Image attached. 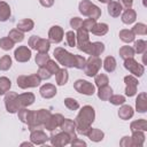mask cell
<instances>
[{"label":"cell","mask_w":147,"mask_h":147,"mask_svg":"<svg viewBox=\"0 0 147 147\" xmlns=\"http://www.w3.org/2000/svg\"><path fill=\"white\" fill-rule=\"evenodd\" d=\"M133 114H134V110L130 105H124L123 103L122 107L118 110V117L123 121H127V119L132 118Z\"/></svg>","instance_id":"cell-21"},{"label":"cell","mask_w":147,"mask_h":147,"mask_svg":"<svg viewBox=\"0 0 147 147\" xmlns=\"http://www.w3.org/2000/svg\"><path fill=\"white\" fill-rule=\"evenodd\" d=\"M36 63L38 67H45V64L47 63V61L49 60V55L47 53H39L36 55Z\"/></svg>","instance_id":"cell-45"},{"label":"cell","mask_w":147,"mask_h":147,"mask_svg":"<svg viewBox=\"0 0 147 147\" xmlns=\"http://www.w3.org/2000/svg\"><path fill=\"white\" fill-rule=\"evenodd\" d=\"M11 87V82L9 78L2 76L0 77V95H3L5 93H7Z\"/></svg>","instance_id":"cell-37"},{"label":"cell","mask_w":147,"mask_h":147,"mask_svg":"<svg viewBox=\"0 0 147 147\" xmlns=\"http://www.w3.org/2000/svg\"><path fill=\"white\" fill-rule=\"evenodd\" d=\"M14 57L17 62H28L31 59V49L28 46H18L14 52Z\"/></svg>","instance_id":"cell-12"},{"label":"cell","mask_w":147,"mask_h":147,"mask_svg":"<svg viewBox=\"0 0 147 147\" xmlns=\"http://www.w3.org/2000/svg\"><path fill=\"white\" fill-rule=\"evenodd\" d=\"M30 110L26 109V108H21L17 110V116H18V119L22 122V123H26V119H28V115H29Z\"/></svg>","instance_id":"cell-53"},{"label":"cell","mask_w":147,"mask_h":147,"mask_svg":"<svg viewBox=\"0 0 147 147\" xmlns=\"http://www.w3.org/2000/svg\"><path fill=\"white\" fill-rule=\"evenodd\" d=\"M53 54L61 65L67 68H77V54H72L62 47H56Z\"/></svg>","instance_id":"cell-2"},{"label":"cell","mask_w":147,"mask_h":147,"mask_svg":"<svg viewBox=\"0 0 147 147\" xmlns=\"http://www.w3.org/2000/svg\"><path fill=\"white\" fill-rule=\"evenodd\" d=\"M63 119H64V117L61 115V114H52V116L49 117V119L45 123V125H44V127L47 130V131H54L55 129H57V127H60V125H61V123L63 122Z\"/></svg>","instance_id":"cell-15"},{"label":"cell","mask_w":147,"mask_h":147,"mask_svg":"<svg viewBox=\"0 0 147 147\" xmlns=\"http://www.w3.org/2000/svg\"><path fill=\"white\" fill-rule=\"evenodd\" d=\"M134 52L138 54H142L147 51V42L142 39H138L134 41Z\"/></svg>","instance_id":"cell-42"},{"label":"cell","mask_w":147,"mask_h":147,"mask_svg":"<svg viewBox=\"0 0 147 147\" xmlns=\"http://www.w3.org/2000/svg\"><path fill=\"white\" fill-rule=\"evenodd\" d=\"M16 82H17V86H18L20 88L25 90V88L39 86L40 83H41V79L39 78V76H38L37 74H32V75H29V76H26V75H21V76L17 77Z\"/></svg>","instance_id":"cell-3"},{"label":"cell","mask_w":147,"mask_h":147,"mask_svg":"<svg viewBox=\"0 0 147 147\" xmlns=\"http://www.w3.org/2000/svg\"><path fill=\"white\" fill-rule=\"evenodd\" d=\"M45 68L52 74V75H55L57 71H59V69H60V67H59V64L55 62V61H53V60H48L47 61V63L45 64Z\"/></svg>","instance_id":"cell-49"},{"label":"cell","mask_w":147,"mask_h":147,"mask_svg":"<svg viewBox=\"0 0 147 147\" xmlns=\"http://www.w3.org/2000/svg\"><path fill=\"white\" fill-rule=\"evenodd\" d=\"M65 40H67L68 46L75 47L76 46V33L74 31H68L65 33Z\"/></svg>","instance_id":"cell-50"},{"label":"cell","mask_w":147,"mask_h":147,"mask_svg":"<svg viewBox=\"0 0 147 147\" xmlns=\"http://www.w3.org/2000/svg\"><path fill=\"white\" fill-rule=\"evenodd\" d=\"M116 65L117 63L114 56H107L102 62V67L107 72H114L116 69Z\"/></svg>","instance_id":"cell-30"},{"label":"cell","mask_w":147,"mask_h":147,"mask_svg":"<svg viewBox=\"0 0 147 147\" xmlns=\"http://www.w3.org/2000/svg\"><path fill=\"white\" fill-rule=\"evenodd\" d=\"M16 96H17V93L16 92H10L8 91L7 93H5V107H6V110L10 114H15L17 113V107H16Z\"/></svg>","instance_id":"cell-11"},{"label":"cell","mask_w":147,"mask_h":147,"mask_svg":"<svg viewBox=\"0 0 147 147\" xmlns=\"http://www.w3.org/2000/svg\"><path fill=\"white\" fill-rule=\"evenodd\" d=\"M60 129H61L62 131L67 132V133L70 136L71 140L77 137V133H76V124H75V121H72V119L64 118L63 122H62L61 125H60Z\"/></svg>","instance_id":"cell-16"},{"label":"cell","mask_w":147,"mask_h":147,"mask_svg":"<svg viewBox=\"0 0 147 147\" xmlns=\"http://www.w3.org/2000/svg\"><path fill=\"white\" fill-rule=\"evenodd\" d=\"M26 124L30 131L33 130H38V129H42L44 125L39 122L38 117H37V110H30L29 115H28V119H26Z\"/></svg>","instance_id":"cell-17"},{"label":"cell","mask_w":147,"mask_h":147,"mask_svg":"<svg viewBox=\"0 0 147 147\" xmlns=\"http://www.w3.org/2000/svg\"><path fill=\"white\" fill-rule=\"evenodd\" d=\"M39 93H40V95H41L44 99H52L53 96L56 95L57 91H56L55 85H53V84H44V85L40 87Z\"/></svg>","instance_id":"cell-18"},{"label":"cell","mask_w":147,"mask_h":147,"mask_svg":"<svg viewBox=\"0 0 147 147\" xmlns=\"http://www.w3.org/2000/svg\"><path fill=\"white\" fill-rule=\"evenodd\" d=\"M99 2H101V3H108L110 0H98Z\"/></svg>","instance_id":"cell-61"},{"label":"cell","mask_w":147,"mask_h":147,"mask_svg":"<svg viewBox=\"0 0 147 147\" xmlns=\"http://www.w3.org/2000/svg\"><path fill=\"white\" fill-rule=\"evenodd\" d=\"M70 144H71L72 147H76V146H86V142H85L84 140L77 138V137H76L75 139H72V140L70 141Z\"/></svg>","instance_id":"cell-57"},{"label":"cell","mask_w":147,"mask_h":147,"mask_svg":"<svg viewBox=\"0 0 147 147\" xmlns=\"http://www.w3.org/2000/svg\"><path fill=\"white\" fill-rule=\"evenodd\" d=\"M131 31L134 33V36H145L147 34V25L145 23H137L133 25Z\"/></svg>","instance_id":"cell-39"},{"label":"cell","mask_w":147,"mask_h":147,"mask_svg":"<svg viewBox=\"0 0 147 147\" xmlns=\"http://www.w3.org/2000/svg\"><path fill=\"white\" fill-rule=\"evenodd\" d=\"M118 2L122 5V7H124L125 9H127V8H131L132 7L133 0H119Z\"/></svg>","instance_id":"cell-58"},{"label":"cell","mask_w":147,"mask_h":147,"mask_svg":"<svg viewBox=\"0 0 147 147\" xmlns=\"http://www.w3.org/2000/svg\"><path fill=\"white\" fill-rule=\"evenodd\" d=\"M95 119V111L92 106H84L78 115L75 118V124H76V132L83 136H86L90 129L92 127V123Z\"/></svg>","instance_id":"cell-1"},{"label":"cell","mask_w":147,"mask_h":147,"mask_svg":"<svg viewBox=\"0 0 147 147\" xmlns=\"http://www.w3.org/2000/svg\"><path fill=\"white\" fill-rule=\"evenodd\" d=\"M124 68L126 70H129L134 77H141L145 72V67L144 64L138 63L133 57L126 59L124 60Z\"/></svg>","instance_id":"cell-6"},{"label":"cell","mask_w":147,"mask_h":147,"mask_svg":"<svg viewBox=\"0 0 147 147\" xmlns=\"http://www.w3.org/2000/svg\"><path fill=\"white\" fill-rule=\"evenodd\" d=\"M95 23H96V21H95V20H93V18H90V17H88V18H86V20H84V21H83V23H82V28L90 32V31L92 30V28L94 26V24H95Z\"/></svg>","instance_id":"cell-52"},{"label":"cell","mask_w":147,"mask_h":147,"mask_svg":"<svg viewBox=\"0 0 147 147\" xmlns=\"http://www.w3.org/2000/svg\"><path fill=\"white\" fill-rule=\"evenodd\" d=\"M0 47L3 51H9L14 47V42L11 41V39L9 37H3L0 39Z\"/></svg>","instance_id":"cell-48"},{"label":"cell","mask_w":147,"mask_h":147,"mask_svg":"<svg viewBox=\"0 0 147 147\" xmlns=\"http://www.w3.org/2000/svg\"><path fill=\"white\" fill-rule=\"evenodd\" d=\"M39 38H40V37H38V36H31V37L29 38V41H28V44H29V46H30L32 49H36V47H37V44H38V40H39Z\"/></svg>","instance_id":"cell-56"},{"label":"cell","mask_w":147,"mask_h":147,"mask_svg":"<svg viewBox=\"0 0 147 147\" xmlns=\"http://www.w3.org/2000/svg\"><path fill=\"white\" fill-rule=\"evenodd\" d=\"M21 146H30V147H31V146H33V144H32V142H28V141H25V142H22Z\"/></svg>","instance_id":"cell-60"},{"label":"cell","mask_w":147,"mask_h":147,"mask_svg":"<svg viewBox=\"0 0 147 147\" xmlns=\"http://www.w3.org/2000/svg\"><path fill=\"white\" fill-rule=\"evenodd\" d=\"M137 18V13L132 8H127L124 10V13L121 16V20L124 24H132Z\"/></svg>","instance_id":"cell-23"},{"label":"cell","mask_w":147,"mask_h":147,"mask_svg":"<svg viewBox=\"0 0 147 147\" xmlns=\"http://www.w3.org/2000/svg\"><path fill=\"white\" fill-rule=\"evenodd\" d=\"M108 101L114 105V106H122L123 103H125V96L122 94H111V96L108 99Z\"/></svg>","instance_id":"cell-43"},{"label":"cell","mask_w":147,"mask_h":147,"mask_svg":"<svg viewBox=\"0 0 147 147\" xmlns=\"http://www.w3.org/2000/svg\"><path fill=\"white\" fill-rule=\"evenodd\" d=\"M103 51H105L103 42H101V41H94V42H91L87 54L88 55H93V56H99V55H101L103 53Z\"/></svg>","instance_id":"cell-22"},{"label":"cell","mask_w":147,"mask_h":147,"mask_svg":"<svg viewBox=\"0 0 147 147\" xmlns=\"http://www.w3.org/2000/svg\"><path fill=\"white\" fill-rule=\"evenodd\" d=\"M8 37L11 39V41H13L14 44H15V42H21V41H23V39H24V32L20 31L18 29H13V30L9 31Z\"/></svg>","instance_id":"cell-36"},{"label":"cell","mask_w":147,"mask_h":147,"mask_svg":"<svg viewBox=\"0 0 147 147\" xmlns=\"http://www.w3.org/2000/svg\"><path fill=\"white\" fill-rule=\"evenodd\" d=\"M111 94H113V88L109 85L101 86L98 90V98L102 101H108V99L111 96Z\"/></svg>","instance_id":"cell-27"},{"label":"cell","mask_w":147,"mask_h":147,"mask_svg":"<svg viewBox=\"0 0 147 147\" xmlns=\"http://www.w3.org/2000/svg\"><path fill=\"white\" fill-rule=\"evenodd\" d=\"M82 23H83V20L79 18V17H72L70 20V26L74 29V30H78L80 26H82Z\"/></svg>","instance_id":"cell-54"},{"label":"cell","mask_w":147,"mask_h":147,"mask_svg":"<svg viewBox=\"0 0 147 147\" xmlns=\"http://www.w3.org/2000/svg\"><path fill=\"white\" fill-rule=\"evenodd\" d=\"M102 61L99 56L90 55L88 59H86V63L84 67V72L88 77H94L96 74H99V70L101 69Z\"/></svg>","instance_id":"cell-4"},{"label":"cell","mask_w":147,"mask_h":147,"mask_svg":"<svg viewBox=\"0 0 147 147\" xmlns=\"http://www.w3.org/2000/svg\"><path fill=\"white\" fill-rule=\"evenodd\" d=\"M119 146L122 147H132V140H131V137L129 136H125L121 139L119 141Z\"/></svg>","instance_id":"cell-55"},{"label":"cell","mask_w":147,"mask_h":147,"mask_svg":"<svg viewBox=\"0 0 147 147\" xmlns=\"http://www.w3.org/2000/svg\"><path fill=\"white\" fill-rule=\"evenodd\" d=\"M136 110L138 113L147 111V94L145 92H141L138 94L136 99Z\"/></svg>","instance_id":"cell-19"},{"label":"cell","mask_w":147,"mask_h":147,"mask_svg":"<svg viewBox=\"0 0 147 147\" xmlns=\"http://www.w3.org/2000/svg\"><path fill=\"white\" fill-rule=\"evenodd\" d=\"M130 130L132 131H147V122L145 118H140L138 121H133L130 124Z\"/></svg>","instance_id":"cell-31"},{"label":"cell","mask_w":147,"mask_h":147,"mask_svg":"<svg viewBox=\"0 0 147 147\" xmlns=\"http://www.w3.org/2000/svg\"><path fill=\"white\" fill-rule=\"evenodd\" d=\"M118 36H119V39H121L122 41L126 42V44H130V42L134 41V38H136L134 33H133L131 30H129V29H123V30H121Z\"/></svg>","instance_id":"cell-33"},{"label":"cell","mask_w":147,"mask_h":147,"mask_svg":"<svg viewBox=\"0 0 147 147\" xmlns=\"http://www.w3.org/2000/svg\"><path fill=\"white\" fill-rule=\"evenodd\" d=\"M94 83L98 87H101V86H105V85H108L109 83V78L106 74H96L94 76Z\"/></svg>","instance_id":"cell-40"},{"label":"cell","mask_w":147,"mask_h":147,"mask_svg":"<svg viewBox=\"0 0 147 147\" xmlns=\"http://www.w3.org/2000/svg\"><path fill=\"white\" fill-rule=\"evenodd\" d=\"M30 140L33 145H42V144L47 142V140H49V137L41 129H38V130L31 131Z\"/></svg>","instance_id":"cell-14"},{"label":"cell","mask_w":147,"mask_h":147,"mask_svg":"<svg viewBox=\"0 0 147 147\" xmlns=\"http://www.w3.org/2000/svg\"><path fill=\"white\" fill-rule=\"evenodd\" d=\"M34 28V22L31 18H24L20 21L16 25V29H18L22 32H29Z\"/></svg>","instance_id":"cell-25"},{"label":"cell","mask_w":147,"mask_h":147,"mask_svg":"<svg viewBox=\"0 0 147 147\" xmlns=\"http://www.w3.org/2000/svg\"><path fill=\"white\" fill-rule=\"evenodd\" d=\"M51 116H52V113L48 109H39V110H37V117H38L39 122L42 125H45V123L49 119Z\"/></svg>","instance_id":"cell-38"},{"label":"cell","mask_w":147,"mask_h":147,"mask_svg":"<svg viewBox=\"0 0 147 147\" xmlns=\"http://www.w3.org/2000/svg\"><path fill=\"white\" fill-rule=\"evenodd\" d=\"M69 79V74L65 68L63 69H59V71L55 74V80H56V84L62 86V85H65Z\"/></svg>","instance_id":"cell-26"},{"label":"cell","mask_w":147,"mask_h":147,"mask_svg":"<svg viewBox=\"0 0 147 147\" xmlns=\"http://www.w3.org/2000/svg\"><path fill=\"white\" fill-rule=\"evenodd\" d=\"M63 36H64V31L60 25H53L48 31V40L54 44L61 42Z\"/></svg>","instance_id":"cell-13"},{"label":"cell","mask_w":147,"mask_h":147,"mask_svg":"<svg viewBox=\"0 0 147 147\" xmlns=\"http://www.w3.org/2000/svg\"><path fill=\"white\" fill-rule=\"evenodd\" d=\"M10 7L7 2L0 1V22H6L10 17Z\"/></svg>","instance_id":"cell-28"},{"label":"cell","mask_w":147,"mask_h":147,"mask_svg":"<svg viewBox=\"0 0 147 147\" xmlns=\"http://www.w3.org/2000/svg\"><path fill=\"white\" fill-rule=\"evenodd\" d=\"M86 136L90 138V140H92V141H94V142H99V141H101V140L105 138V133H103L101 130L94 129V127H91Z\"/></svg>","instance_id":"cell-29"},{"label":"cell","mask_w":147,"mask_h":147,"mask_svg":"<svg viewBox=\"0 0 147 147\" xmlns=\"http://www.w3.org/2000/svg\"><path fill=\"white\" fill-rule=\"evenodd\" d=\"M49 48H51V41L45 38H39L36 51H38L39 53H48Z\"/></svg>","instance_id":"cell-34"},{"label":"cell","mask_w":147,"mask_h":147,"mask_svg":"<svg viewBox=\"0 0 147 147\" xmlns=\"http://www.w3.org/2000/svg\"><path fill=\"white\" fill-rule=\"evenodd\" d=\"M74 88L78 93L84 94V95H93L95 93V86L92 83L84 80V79H77L74 83Z\"/></svg>","instance_id":"cell-7"},{"label":"cell","mask_w":147,"mask_h":147,"mask_svg":"<svg viewBox=\"0 0 147 147\" xmlns=\"http://www.w3.org/2000/svg\"><path fill=\"white\" fill-rule=\"evenodd\" d=\"M91 5H92V2L90 0H82L79 2V6H78L79 13L84 16H87V13H88V9H90Z\"/></svg>","instance_id":"cell-47"},{"label":"cell","mask_w":147,"mask_h":147,"mask_svg":"<svg viewBox=\"0 0 147 147\" xmlns=\"http://www.w3.org/2000/svg\"><path fill=\"white\" fill-rule=\"evenodd\" d=\"M87 16H88L90 18H93V20H95V21H96V20L101 16V9H100L96 5L92 3V5H91V7H90V9H88Z\"/></svg>","instance_id":"cell-41"},{"label":"cell","mask_w":147,"mask_h":147,"mask_svg":"<svg viewBox=\"0 0 147 147\" xmlns=\"http://www.w3.org/2000/svg\"><path fill=\"white\" fill-rule=\"evenodd\" d=\"M39 2L42 7H46V8H49L54 5V0H39Z\"/></svg>","instance_id":"cell-59"},{"label":"cell","mask_w":147,"mask_h":147,"mask_svg":"<svg viewBox=\"0 0 147 147\" xmlns=\"http://www.w3.org/2000/svg\"><path fill=\"white\" fill-rule=\"evenodd\" d=\"M36 100V96L33 93L31 92H25L22 94H17L16 96V107L17 109L21 108H28L29 106H31Z\"/></svg>","instance_id":"cell-8"},{"label":"cell","mask_w":147,"mask_h":147,"mask_svg":"<svg viewBox=\"0 0 147 147\" xmlns=\"http://www.w3.org/2000/svg\"><path fill=\"white\" fill-rule=\"evenodd\" d=\"M37 75L39 76V78L42 80H46V79H49L51 77H52V74L45 68V67H39V70H38V72H37Z\"/></svg>","instance_id":"cell-51"},{"label":"cell","mask_w":147,"mask_h":147,"mask_svg":"<svg viewBox=\"0 0 147 147\" xmlns=\"http://www.w3.org/2000/svg\"><path fill=\"white\" fill-rule=\"evenodd\" d=\"M119 53V56L123 59V60H126V59H130V57H133L136 52L133 49V47L131 46H122L118 51Z\"/></svg>","instance_id":"cell-35"},{"label":"cell","mask_w":147,"mask_h":147,"mask_svg":"<svg viewBox=\"0 0 147 147\" xmlns=\"http://www.w3.org/2000/svg\"><path fill=\"white\" fill-rule=\"evenodd\" d=\"M90 45H91V41L88 37V31H86L85 29L80 26L76 33V46L78 47L79 51H83L84 53L87 54Z\"/></svg>","instance_id":"cell-5"},{"label":"cell","mask_w":147,"mask_h":147,"mask_svg":"<svg viewBox=\"0 0 147 147\" xmlns=\"http://www.w3.org/2000/svg\"><path fill=\"white\" fill-rule=\"evenodd\" d=\"M108 14L111 16V17H118L123 10V7L122 5L118 2V1H113L110 0L108 2Z\"/></svg>","instance_id":"cell-20"},{"label":"cell","mask_w":147,"mask_h":147,"mask_svg":"<svg viewBox=\"0 0 147 147\" xmlns=\"http://www.w3.org/2000/svg\"><path fill=\"white\" fill-rule=\"evenodd\" d=\"M49 141L55 147H62V146H65V145L70 144L71 138L67 132L62 131V132H59V133L53 134L52 137H49Z\"/></svg>","instance_id":"cell-9"},{"label":"cell","mask_w":147,"mask_h":147,"mask_svg":"<svg viewBox=\"0 0 147 147\" xmlns=\"http://www.w3.org/2000/svg\"><path fill=\"white\" fill-rule=\"evenodd\" d=\"M124 83H125V94L127 96H133L137 93V87H138V79L133 75H129L124 77Z\"/></svg>","instance_id":"cell-10"},{"label":"cell","mask_w":147,"mask_h":147,"mask_svg":"<svg viewBox=\"0 0 147 147\" xmlns=\"http://www.w3.org/2000/svg\"><path fill=\"white\" fill-rule=\"evenodd\" d=\"M64 106L69 109V110H77L79 108V103L77 100H75L74 98H65L64 100Z\"/></svg>","instance_id":"cell-46"},{"label":"cell","mask_w":147,"mask_h":147,"mask_svg":"<svg viewBox=\"0 0 147 147\" xmlns=\"http://www.w3.org/2000/svg\"><path fill=\"white\" fill-rule=\"evenodd\" d=\"M131 140H132V147H141L145 142L144 131H132Z\"/></svg>","instance_id":"cell-24"},{"label":"cell","mask_w":147,"mask_h":147,"mask_svg":"<svg viewBox=\"0 0 147 147\" xmlns=\"http://www.w3.org/2000/svg\"><path fill=\"white\" fill-rule=\"evenodd\" d=\"M108 30H109L108 24H106V23H95L90 32H92L95 36H105L108 32Z\"/></svg>","instance_id":"cell-32"},{"label":"cell","mask_w":147,"mask_h":147,"mask_svg":"<svg viewBox=\"0 0 147 147\" xmlns=\"http://www.w3.org/2000/svg\"><path fill=\"white\" fill-rule=\"evenodd\" d=\"M10 67H11V57L9 55H3L0 59V70L7 71L10 69Z\"/></svg>","instance_id":"cell-44"}]
</instances>
